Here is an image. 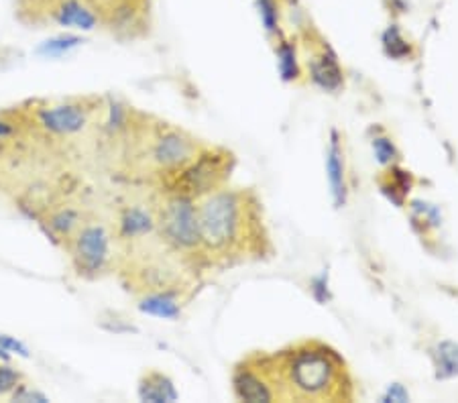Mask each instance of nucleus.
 Returning a JSON list of instances; mask_svg holds the SVG:
<instances>
[{
	"label": "nucleus",
	"instance_id": "obj_14",
	"mask_svg": "<svg viewBox=\"0 0 458 403\" xmlns=\"http://www.w3.org/2000/svg\"><path fill=\"white\" fill-rule=\"evenodd\" d=\"M139 399L151 403L176 401L177 391L168 375L161 371H149L139 381Z\"/></svg>",
	"mask_w": 458,
	"mask_h": 403
},
{
	"label": "nucleus",
	"instance_id": "obj_4",
	"mask_svg": "<svg viewBox=\"0 0 458 403\" xmlns=\"http://www.w3.org/2000/svg\"><path fill=\"white\" fill-rule=\"evenodd\" d=\"M233 167L234 155L231 151L220 149V147H202V151L188 165H184L163 180V183H166L163 192L188 196L198 200V197L226 186Z\"/></svg>",
	"mask_w": 458,
	"mask_h": 403
},
{
	"label": "nucleus",
	"instance_id": "obj_19",
	"mask_svg": "<svg viewBox=\"0 0 458 403\" xmlns=\"http://www.w3.org/2000/svg\"><path fill=\"white\" fill-rule=\"evenodd\" d=\"M78 45H82V37H78V35H57V37L43 41L37 47V53L43 55V58H61V55L70 53Z\"/></svg>",
	"mask_w": 458,
	"mask_h": 403
},
{
	"label": "nucleus",
	"instance_id": "obj_3",
	"mask_svg": "<svg viewBox=\"0 0 458 403\" xmlns=\"http://www.w3.org/2000/svg\"><path fill=\"white\" fill-rule=\"evenodd\" d=\"M157 232L168 249L182 257H204L194 197L163 192L155 206Z\"/></svg>",
	"mask_w": 458,
	"mask_h": 403
},
{
	"label": "nucleus",
	"instance_id": "obj_23",
	"mask_svg": "<svg viewBox=\"0 0 458 403\" xmlns=\"http://www.w3.org/2000/svg\"><path fill=\"white\" fill-rule=\"evenodd\" d=\"M20 383H23V375L9 365H0V398L11 395Z\"/></svg>",
	"mask_w": 458,
	"mask_h": 403
},
{
	"label": "nucleus",
	"instance_id": "obj_24",
	"mask_svg": "<svg viewBox=\"0 0 458 403\" xmlns=\"http://www.w3.org/2000/svg\"><path fill=\"white\" fill-rule=\"evenodd\" d=\"M11 399H12V401H20V403H29V401L45 403V401H49L47 395L35 391V389L27 387V385H23V383H20V385L11 393Z\"/></svg>",
	"mask_w": 458,
	"mask_h": 403
},
{
	"label": "nucleus",
	"instance_id": "obj_10",
	"mask_svg": "<svg viewBox=\"0 0 458 403\" xmlns=\"http://www.w3.org/2000/svg\"><path fill=\"white\" fill-rule=\"evenodd\" d=\"M310 58H307V69H310V77L312 82L320 86L322 90L334 92L342 86V69L336 61V55L332 53V49L328 47V44H324L318 37V44H314L310 39Z\"/></svg>",
	"mask_w": 458,
	"mask_h": 403
},
{
	"label": "nucleus",
	"instance_id": "obj_5",
	"mask_svg": "<svg viewBox=\"0 0 458 403\" xmlns=\"http://www.w3.org/2000/svg\"><path fill=\"white\" fill-rule=\"evenodd\" d=\"M202 147L204 145H200V141L192 137L190 133L169 125H159L149 141L147 161L155 173L168 178L177 169L188 165L202 151Z\"/></svg>",
	"mask_w": 458,
	"mask_h": 403
},
{
	"label": "nucleus",
	"instance_id": "obj_1",
	"mask_svg": "<svg viewBox=\"0 0 458 403\" xmlns=\"http://www.w3.org/2000/svg\"><path fill=\"white\" fill-rule=\"evenodd\" d=\"M196 206L204 257L234 263L267 253L269 235L253 192L223 186L198 197Z\"/></svg>",
	"mask_w": 458,
	"mask_h": 403
},
{
	"label": "nucleus",
	"instance_id": "obj_12",
	"mask_svg": "<svg viewBox=\"0 0 458 403\" xmlns=\"http://www.w3.org/2000/svg\"><path fill=\"white\" fill-rule=\"evenodd\" d=\"M139 310L147 316L163 318V320H177L182 314L180 289H157L147 292L139 302Z\"/></svg>",
	"mask_w": 458,
	"mask_h": 403
},
{
	"label": "nucleus",
	"instance_id": "obj_18",
	"mask_svg": "<svg viewBox=\"0 0 458 403\" xmlns=\"http://www.w3.org/2000/svg\"><path fill=\"white\" fill-rule=\"evenodd\" d=\"M277 61H279V72H282L283 80H298L302 72H299V63H298V53L293 41H288L283 37H279L277 44Z\"/></svg>",
	"mask_w": 458,
	"mask_h": 403
},
{
	"label": "nucleus",
	"instance_id": "obj_7",
	"mask_svg": "<svg viewBox=\"0 0 458 403\" xmlns=\"http://www.w3.org/2000/svg\"><path fill=\"white\" fill-rule=\"evenodd\" d=\"M234 398L247 403L277 401V391L269 371L267 352H253L242 359L233 371Z\"/></svg>",
	"mask_w": 458,
	"mask_h": 403
},
{
	"label": "nucleus",
	"instance_id": "obj_20",
	"mask_svg": "<svg viewBox=\"0 0 458 403\" xmlns=\"http://www.w3.org/2000/svg\"><path fill=\"white\" fill-rule=\"evenodd\" d=\"M383 47H385V53L393 60H405L412 55V44L404 37L402 31L397 29V25H391L389 29L385 31Z\"/></svg>",
	"mask_w": 458,
	"mask_h": 403
},
{
	"label": "nucleus",
	"instance_id": "obj_22",
	"mask_svg": "<svg viewBox=\"0 0 458 403\" xmlns=\"http://www.w3.org/2000/svg\"><path fill=\"white\" fill-rule=\"evenodd\" d=\"M373 151L379 164L383 165H391L393 161L397 159V149L393 145V141L388 137H375L373 139Z\"/></svg>",
	"mask_w": 458,
	"mask_h": 403
},
{
	"label": "nucleus",
	"instance_id": "obj_26",
	"mask_svg": "<svg viewBox=\"0 0 458 403\" xmlns=\"http://www.w3.org/2000/svg\"><path fill=\"white\" fill-rule=\"evenodd\" d=\"M14 131H17V123H14V120L6 115L0 117V143L6 139H11Z\"/></svg>",
	"mask_w": 458,
	"mask_h": 403
},
{
	"label": "nucleus",
	"instance_id": "obj_21",
	"mask_svg": "<svg viewBox=\"0 0 458 403\" xmlns=\"http://www.w3.org/2000/svg\"><path fill=\"white\" fill-rule=\"evenodd\" d=\"M257 6H259V17L265 31L282 37V20H279V17H282V0H259Z\"/></svg>",
	"mask_w": 458,
	"mask_h": 403
},
{
	"label": "nucleus",
	"instance_id": "obj_15",
	"mask_svg": "<svg viewBox=\"0 0 458 403\" xmlns=\"http://www.w3.org/2000/svg\"><path fill=\"white\" fill-rule=\"evenodd\" d=\"M82 224V214L74 208H60L52 212L47 218L49 232H52L55 238L66 240V243H70V238L76 235Z\"/></svg>",
	"mask_w": 458,
	"mask_h": 403
},
{
	"label": "nucleus",
	"instance_id": "obj_11",
	"mask_svg": "<svg viewBox=\"0 0 458 403\" xmlns=\"http://www.w3.org/2000/svg\"><path fill=\"white\" fill-rule=\"evenodd\" d=\"M52 12L57 25L74 31H94L100 23L96 9L86 0H57Z\"/></svg>",
	"mask_w": 458,
	"mask_h": 403
},
{
	"label": "nucleus",
	"instance_id": "obj_2",
	"mask_svg": "<svg viewBox=\"0 0 458 403\" xmlns=\"http://www.w3.org/2000/svg\"><path fill=\"white\" fill-rule=\"evenodd\" d=\"M269 371L277 401H353L350 371L332 346L304 341L271 352Z\"/></svg>",
	"mask_w": 458,
	"mask_h": 403
},
{
	"label": "nucleus",
	"instance_id": "obj_16",
	"mask_svg": "<svg viewBox=\"0 0 458 403\" xmlns=\"http://www.w3.org/2000/svg\"><path fill=\"white\" fill-rule=\"evenodd\" d=\"M434 369L438 379H450L458 375V344L445 341L436 346L432 352Z\"/></svg>",
	"mask_w": 458,
	"mask_h": 403
},
{
	"label": "nucleus",
	"instance_id": "obj_17",
	"mask_svg": "<svg viewBox=\"0 0 458 403\" xmlns=\"http://www.w3.org/2000/svg\"><path fill=\"white\" fill-rule=\"evenodd\" d=\"M388 181H381V189L385 194H389V197L396 204H402L404 197L410 194V189L413 186V178L410 172H404V169L391 167L388 172Z\"/></svg>",
	"mask_w": 458,
	"mask_h": 403
},
{
	"label": "nucleus",
	"instance_id": "obj_13",
	"mask_svg": "<svg viewBox=\"0 0 458 403\" xmlns=\"http://www.w3.org/2000/svg\"><path fill=\"white\" fill-rule=\"evenodd\" d=\"M347 167H345V153L339 143V137L332 133L331 147L326 153V175L328 183H331V192L334 197L336 206H342L347 202Z\"/></svg>",
	"mask_w": 458,
	"mask_h": 403
},
{
	"label": "nucleus",
	"instance_id": "obj_25",
	"mask_svg": "<svg viewBox=\"0 0 458 403\" xmlns=\"http://www.w3.org/2000/svg\"><path fill=\"white\" fill-rule=\"evenodd\" d=\"M0 351L3 352H14V355L19 357H29V351L23 343H19L17 338L12 336H6V334H0Z\"/></svg>",
	"mask_w": 458,
	"mask_h": 403
},
{
	"label": "nucleus",
	"instance_id": "obj_8",
	"mask_svg": "<svg viewBox=\"0 0 458 403\" xmlns=\"http://www.w3.org/2000/svg\"><path fill=\"white\" fill-rule=\"evenodd\" d=\"M37 125L53 137H74L90 125V109L82 102L49 104L37 110Z\"/></svg>",
	"mask_w": 458,
	"mask_h": 403
},
{
	"label": "nucleus",
	"instance_id": "obj_6",
	"mask_svg": "<svg viewBox=\"0 0 458 403\" xmlns=\"http://www.w3.org/2000/svg\"><path fill=\"white\" fill-rule=\"evenodd\" d=\"M71 263L76 273L86 279L100 278L110 265L112 259V235L104 224H82L74 237L70 238Z\"/></svg>",
	"mask_w": 458,
	"mask_h": 403
},
{
	"label": "nucleus",
	"instance_id": "obj_9",
	"mask_svg": "<svg viewBox=\"0 0 458 403\" xmlns=\"http://www.w3.org/2000/svg\"><path fill=\"white\" fill-rule=\"evenodd\" d=\"M157 232L155 208H145L143 204H131L120 210L117 221V237L123 243H141Z\"/></svg>",
	"mask_w": 458,
	"mask_h": 403
}]
</instances>
